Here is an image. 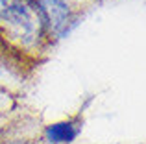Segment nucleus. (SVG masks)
I'll use <instances>...</instances> for the list:
<instances>
[{
    "instance_id": "obj_1",
    "label": "nucleus",
    "mask_w": 146,
    "mask_h": 144,
    "mask_svg": "<svg viewBox=\"0 0 146 144\" xmlns=\"http://www.w3.org/2000/svg\"><path fill=\"white\" fill-rule=\"evenodd\" d=\"M0 28L11 43L24 48L37 46L46 32L33 0H15L6 6L0 11Z\"/></svg>"
},
{
    "instance_id": "obj_2",
    "label": "nucleus",
    "mask_w": 146,
    "mask_h": 144,
    "mask_svg": "<svg viewBox=\"0 0 146 144\" xmlns=\"http://www.w3.org/2000/svg\"><path fill=\"white\" fill-rule=\"evenodd\" d=\"M43 17L48 35L61 37L72 24V11L65 0H33Z\"/></svg>"
},
{
    "instance_id": "obj_3",
    "label": "nucleus",
    "mask_w": 146,
    "mask_h": 144,
    "mask_svg": "<svg viewBox=\"0 0 146 144\" xmlns=\"http://www.w3.org/2000/svg\"><path fill=\"white\" fill-rule=\"evenodd\" d=\"M80 126L72 120L68 122H56L46 127V139L52 144H70L78 137Z\"/></svg>"
},
{
    "instance_id": "obj_4",
    "label": "nucleus",
    "mask_w": 146,
    "mask_h": 144,
    "mask_svg": "<svg viewBox=\"0 0 146 144\" xmlns=\"http://www.w3.org/2000/svg\"><path fill=\"white\" fill-rule=\"evenodd\" d=\"M11 2H15V0H0V11H2L6 6H9Z\"/></svg>"
}]
</instances>
